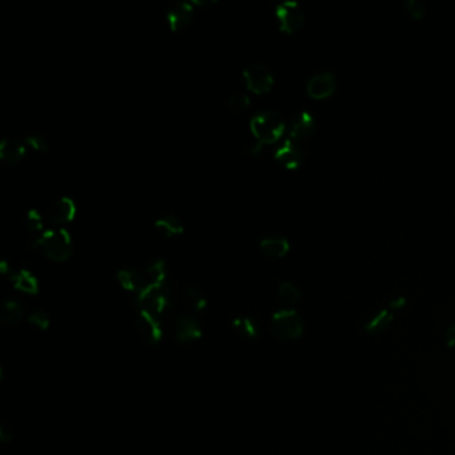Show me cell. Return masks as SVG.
<instances>
[{
	"mask_svg": "<svg viewBox=\"0 0 455 455\" xmlns=\"http://www.w3.org/2000/svg\"><path fill=\"white\" fill-rule=\"evenodd\" d=\"M250 129L257 139L254 151H259L262 146L278 142L286 131L285 119L282 115L272 110L262 111L255 115L250 122Z\"/></svg>",
	"mask_w": 455,
	"mask_h": 455,
	"instance_id": "6da1fadb",
	"label": "cell"
},
{
	"mask_svg": "<svg viewBox=\"0 0 455 455\" xmlns=\"http://www.w3.org/2000/svg\"><path fill=\"white\" fill-rule=\"evenodd\" d=\"M304 328V318L295 310H281L272 315L271 333L281 341L298 340L302 335Z\"/></svg>",
	"mask_w": 455,
	"mask_h": 455,
	"instance_id": "7a4b0ae2",
	"label": "cell"
},
{
	"mask_svg": "<svg viewBox=\"0 0 455 455\" xmlns=\"http://www.w3.org/2000/svg\"><path fill=\"white\" fill-rule=\"evenodd\" d=\"M41 250L54 262H66L73 255V241L67 230H47L41 238Z\"/></svg>",
	"mask_w": 455,
	"mask_h": 455,
	"instance_id": "3957f363",
	"label": "cell"
},
{
	"mask_svg": "<svg viewBox=\"0 0 455 455\" xmlns=\"http://www.w3.org/2000/svg\"><path fill=\"white\" fill-rule=\"evenodd\" d=\"M243 79L247 89L257 94L263 95L271 91L274 86V74L271 68L263 63H252L243 71Z\"/></svg>",
	"mask_w": 455,
	"mask_h": 455,
	"instance_id": "277c9868",
	"label": "cell"
},
{
	"mask_svg": "<svg viewBox=\"0 0 455 455\" xmlns=\"http://www.w3.org/2000/svg\"><path fill=\"white\" fill-rule=\"evenodd\" d=\"M275 15L279 28L285 34L298 32L304 24V12L297 1H284L277 6Z\"/></svg>",
	"mask_w": 455,
	"mask_h": 455,
	"instance_id": "5b68a950",
	"label": "cell"
},
{
	"mask_svg": "<svg viewBox=\"0 0 455 455\" xmlns=\"http://www.w3.org/2000/svg\"><path fill=\"white\" fill-rule=\"evenodd\" d=\"M194 20L192 3L174 1L167 8V23L174 32L187 30Z\"/></svg>",
	"mask_w": 455,
	"mask_h": 455,
	"instance_id": "8992f818",
	"label": "cell"
},
{
	"mask_svg": "<svg viewBox=\"0 0 455 455\" xmlns=\"http://www.w3.org/2000/svg\"><path fill=\"white\" fill-rule=\"evenodd\" d=\"M76 206L71 198L63 196L54 201L47 209V221L53 226H64L74 221Z\"/></svg>",
	"mask_w": 455,
	"mask_h": 455,
	"instance_id": "52a82bcc",
	"label": "cell"
},
{
	"mask_svg": "<svg viewBox=\"0 0 455 455\" xmlns=\"http://www.w3.org/2000/svg\"><path fill=\"white\" fill-rule=\"evenodd\" d=\"M172 334L180 343L196 341L202 337V327L196 318L191 315H180L172 322Z\"/></svg>",
	"mask_w": 455,
	"mask_h": 455,
	"instance_id": "ba28073f",
	"label": "cell"
},
{
	"mask_svg": "<svg viewBox=\"0 0 455 455\" xmlns=\"http://www.w3.org/2000/svg\"><path fill=\"white\" fill-rule=\"evenodd\" d=\"M315 131V119L314 116L302 111L294 115L288 124V135L290 139L295 143H304Z\"/></svg>",
	"mask_w": 455,
	"mask_h": 455,
	"instance_id": "9c48e42d",
	"label": "cell"
},
{
	"mask_svg": "<svg viewBox=\"0 0 455 455\" xmlns=\"http://www.w3.org/2000/svg\"><path fill=\"white\" fill-rule=\"evenodd\" d=\"M275 160L287 170H297L304 159V150L299 143L292 142L291 139L286 140L275 151Z\"/></svg>",
	"mask_w": 455,
	"mask_h": 455,
	"instance_id": "30bf717a",
	"label": "cell"
},
{
	"mask_svg": "<svg viewBox=\"0 0 455 455\" xmlns=\"http://www.w3.org/2000/svg\"><path fill=\"white\" fill-rule=\"evenodd\" d=\"M337 87L335 76L328 71L311 76L307 82V94L313 99L321 100L333 95Z\"/></svg>",
	"mask_w": 455,
	"mask_h": 455,
	"instance_id": "8fae6325",
	"label": "cell"
},
{
	"mask_svg": "<svg viewBox=\"0 0 455 455\" xmlns=\"http://www.w3.org/2000/svg\"><path fill=\"white\" fill-rule=\"evenodd\" d=\"M26 151L24 142L15 138H4L0 143V163L4 167H15L23 160Z\"/></svg>",
	"mask_w": 455,
	"mask_h": 455,
	"instance_id": "7c38bea8",
	"label": "cell"
},
{
	"mask_svg": "<svg viewBox=\"0 0 455 455\" xmlns=\"http://www.w3.org/2000/svg\"><path fill=\"white\" fill-rule=\"evenodd\" d=\"M136 328L143 340L147 343L156 344L162 340V328L160 323L156 319V315H154L150 311L143 310L139 317L136 318Z\"/></svg>",
	"mask_w": 455,
	"mask_h": 455,
	"instance_id": "4fadbf2b",
	"label": "cell"
},
{
	"mask_svg": "<svg viewBox=\"0 0 455 455\" xmlns=\"http://www.w3.org/2000/svg\"><path fill=\"white\" fill-rule=\"evenodd\" d=\"M24 228L27 232L28 246L37 248L41 245V238L46 231H43V218L37 210H30L26 216Z\"/></svg>",
	"mask_w": 455,
	"mask_h": 455,
	"instance_id": "5bb4252c",
	"label": "cell"
},
{
	"mask_svg": "<svg viewBox=\"0 0 455 455\" xmlns=\"http://www.w3.org/2000/svg\"><path fill=\"white\" fill-rule=\"evenodd\" d=\"M259 247L266 257L272 259H281L288 252L290 243L282 235H268L261 241Z\"/></svg>",
	"mask_w": 455,
	"mask_h": 455,
	"instance_id": "9a60e30c",
	"label": "cell"
},
{
	"mask_svg": "<svg viewBox=\"0 0 455 455\" xmlns=\"http://www.w3.org/2000/svg\"><path fill=\"white\" fill-rule=\"evenodd\" d=\"M155 228L158 230V232L160 235H163L166 238L179 236L185 231L183 222L176 215H172V214H167V215L159 218L155 222Z\"/></svg>",
	"mask_w": 455,
	"mask_h": 455,
	"instance_id": "2e32d148",
	"label": "cell"
},
{
	"mask_svg": "<svg viewBox=\"0 0 455 455\" xmlns=\"http://www.w3.org/2000/svg\"><path fill=\"white\" fill-rule=\"evenodd\" d=\"M232 327L235 334L245 340V341H250V340H255L259 334V326L254 318H251L250 315H243V317H238L234 319L232 322Z\"/></svg>",
	"mask_w": 455,
	"mask_h": 455,
	"instance_id": "e0dca14e",
	"label": "cell"
},
{
	"mask_svg": "<svg viewBox=\"0 0 455 455\" xmlns=\"http://www.w3.org/2000/svg\"><path fill=\"white\" fill-rule=\"evenodd\" d=\"M118 281L127 291L139 292L145 287L143 274L135 268H122L118 271Z\"/></svg>",
	"mask_w": 455,
	"mask_h": 455,
	"instance_id": "ac0fdd59",
	"label": "cell"
},
{
	"mask_svg": "<svg viewBox=\"0 0 455 455\" xmlns=\"http://www.w3.org/2000/svg\"><path fill=\"white\" fill-rule=\"evenodd\" d=\"M23 315H24V308L19 302L8 299L1 304V311H0V323L1 324L15 326L21 321Z\"/></svg>",
	"mask_w": 455,
	"mask_h": 455,
	"instance_id": "d6986e66",
	"label": "cell"
},
{
	"mask_svg": "<svg viewBox=\"0 0 455 455\" xmlns=\"http://www.w3.org/2000/svg\"><path fill=\"white\" fill-rule=\"evenodd\" d=\"M142 274L145 286H163L167 275V267L163 261H156L149 266Z\"/></svg>",
	"mask_w": 455,
	"mask_h": 455,
	"instance_id": "ffe728a7",
	"label": "cell"
},
{
	"mask_svg": "<svg viewBox=\"0 0 455 455\" xmlns=\"http://www.w3.org/2000/svg\"><path fill=\"white\" fill-rule=\"evenodd\" d=\"M11 279H12L14 286L21 291H26L30 294H35L38 291V281L28 270L12 271Z\"/></svg>",
	"mask_w": 455,
	"mask_h": 455,
	"instance_id": "44dd1931",
	"label": "cell"
},
{
	"mask_svg": "<svg viewBox=\"0 0 455 455\" xmlns=\"http://www.w3.org/2000/svg\"><path fill=\"white\" fill-rule=\"evenodd\" d=\"M185 299L186 304H189L194 311H202L207 304L203 292L195 286H189L185 290Z\"/></svg>",
	"mask_w": 455,
	"mask_h": 455,
	"instance_id": "7402d4cb",
	"label": "cell"
},
{
	"mask_svg": "<svg viewBox=\"0 0 455 455\" xmlns=\"http://www.w3.org/2000/svg\"><path fill=\"white\" fill-rule=\"evenodd\" d=\"M278 295H279L281 302L285 304L286 306H294V304H298L301 299V291L298 290V287L292 284H288V282L279 286Z\"/></svg>",
	"mask_w": 455,
	"mask_h": 455,
	"instance_id": "603a6c76",
	"label": "cell"
},
{
	"mask_svg": "<svg viewBox=\"0 0 455 455\" xmlns=\"http://www.w3.org/2000/svg\"><path fill=\"white\" fill-rule=\"evenodd\" d=\"M251 104V99L246 94H231L226 99V106L228 110L232 113H243Z\"/></svg>",
	"mask_w": 455,
	"mask_h": 455,
	"instance_id": "cb8c5ba5",
	"label": "cell"
},
{
	"mask_svg": "<svg viewBox=\"0 0 455 455\" xmlns=\"http://www.w3.org/2000/svg\"><path fill=\"white\" fill-rule=\"evenodd\" d=\"M24 145L32 150L38 152H46L48 151L50 149V145H48V140L43 136V135H39V133H30L24 138Z\"/></svg>",
	"mask_w": 455,
	"mask_h": 455,
	"instance_id": "d4e9b609",
	"label": "cell"
},
{
	"mask_svg": "<svg viewBox=\"0 0 455 455\" xmlns=\"http://www.w3.org/2000/svg\"><path fill=\"white\" fill-rule=\"evenodd\" d=\"M406 10L414 19H423L426 15V4L420 0H407Z\"/></svg>",
	"mask_w": 455,
	"mask_h": 455,
	"instance_id": "484cf974",
	"label": "cell"
},
{
	"mask_svg": "<svg viewBox=\"0 0 455 455\" xmlns=\"http://www.w3.org/2000/svg\"><path fill=\"white\" fill-rule=\"evenodd\" d=\"M391 322V315L387 311H380V314L369 323V330L374 331V330H382L384 327H387V324Z\"/></svg>",
	"mask_w": 455,
	"mask_h": 455,
	"instance_id": "4316f807",
	"label": "cell"
},
{
	"mask_svg": "<svg viewBox=\"0 0 455 455\" xmlns=\"http://www.w3.org/2000/svg\"><path fill=\"white\" fill-rule=\"evenodd\" d=\"M30 322L32 323V324H35L39 328H46V327L50 324V318H48V315H47L44 311L38 310V311H35L34 314H31V317H30Z\"/></svg>",
	"mask_w": 455,
	"mask_h": 455,
	"instance_id": "83f0119b",
	"label": "cell"
},
{
	"mask_svg": "<svg viewBox=\"0 0 455 455\" xmlns=\"http://www.w3.org/2000/svg\"><path fill=\"white\" fill-rule=\"evenodd\" d=\"M0 439H1L4 443H7V442H10V440L12 439V430H11V426H10L6 420H3V422L0 423Z\"/></svg>",
	"mask_w": 455,
	"mask_h": 455,
	"instance_id": "f1b7e54d",
	"label": "cell"
},
{
	"mask_svg": "<svg viewBox=\"0 0 455 455\" xmlns=\"http://www.w3.org/2000/svg\"><path fill=\"white\" fill-rule=\"evenodd\" d=\"M194 4H198V6H212L215 4V1H194Z\"/></svg>",
	"mask_w": 455,
	"mask_h": 455,
	"instance_id": "f546056e",
	"label": "cell"
}]
</instances>
